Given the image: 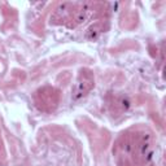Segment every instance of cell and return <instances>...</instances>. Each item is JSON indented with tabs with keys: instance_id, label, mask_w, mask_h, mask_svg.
<instances>
[{
	"instance_id": "6da1fadb",
	"label": "cell",
	"mask_w": 166,
	"mask_h": 166,
	"mask_svg": "<svg viewBox=\"0 0 166 166\" xmlns=\"http://www.w3.org/2000/svg\"><path fill=\"white\" fill-rule=\"evenodd\" d=\"M97 34H100V31L96 30V27H91L90 30L87 31V34H86V37L87 38H90V39H94V38H96L97 37Z\"/></svg>"
}]
</instances>
